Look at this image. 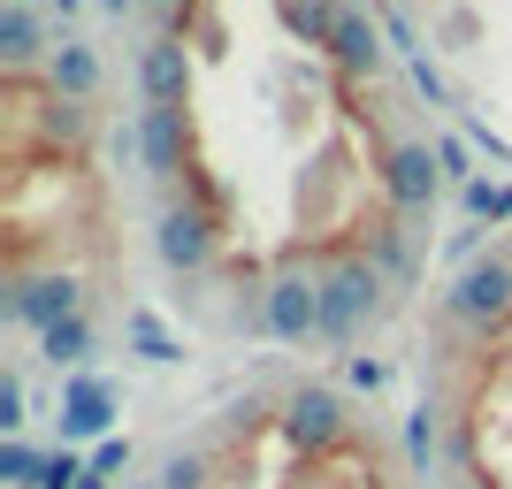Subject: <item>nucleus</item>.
<instances>
[{"label": "nucleus", "instance_id": "nucleus-1", "mask_svg": "<svg viewBox=\"0 0 512 489\" xmlns=\"http://www.w3.org/2000/svg\"><path fill=\"white\" fill-rule=\"evenodd\" d=\"M383 314V268L375 260H337L321 276V337H360L367 321Z\"/></svg>", "mask_w": 512, "mask_h": 489}, {"label": "nucleus", "instance_id": "nucleus-2", "mask_svg": "<svg viewBox=\"0 0 512 489\" xmlns=\"http://www.w3.org/2000/svg\"><path fill=\"white\" fill-rule=\"evenodd\" d=\"M444 314H451V321H467L474 337H490V321L512 314V260H505V253L467 260V276L444 291Z\"/></svg>", "mask_w": 512, "mask_h": 489}, {"label": "nucleus", "instance_id": "nucleus-3", "mask_svg": "<svg viewBox=\"0 0 512 489\" xmlns=\"http://www.w3.org/2000/svg\"><path fill=\"white\" fill-rule=\"evenodd\" d=\"M85 314V283L77 276H16L8 283V321H23V329H62V321Z\"/></svg>", "mask_w": 512, "mask_h": 489}, {"label": "nucleus", "instance_id": "nucleus-4", "mask_svg": "<svg viewBox=\"0 0 512 489\" xmlns=\"http://www.w3.org/2000/svg\"><path fill=\"white\" fill-rule=\"evenodd\" d=\"M260 306H268V337H276V344L321 337V283L299 276V268H283V276L260 291Z\"/></svg>", "mask_w": 512, "mask_h": 489}, {"label": "nucleus", "instance_id": "nucleus-5", "mask_svg": "<svg viewBox=\"0 0 512 489\" xmlns=\"http://www.w3.org/2000/svg\"><path fill=\"white\" fill-rule=\"evenodd\" d=\"M153 245H161V260H169L176 276H199V268L214 260V245H222V230H214L207 207H169L161 230H153Z\"/></svg>", "mask_w": 512, "mask_h": 489}, {"label": "nucleus", "instance_id": "nucleus-6", "mask_svg": "<svg viewBox=\"0 0 512 489\" xmlns=\"http://www.w3.org/2000/svg\"><path fill=\"white\" fill-rule=\"evenodd\" d=\"M283 436L299 451H329L344 436V405H337V390H321V383H299L291 398H283Z\"/></svg>", "mask_w": 512, "mask_h": 489}, {"label": "nucleus", "instance_id": "nucleus-7", "mask_svg": "<svg viewBox=\"0 0 512 489\" xmlns=\"http://www.w3.org/2000/svg\"><path fill=\"white\" fill-rule=\"evenodd\" d=\"M436 184H444V161H436V146H390L383 153V192H390V207H428L436 199Z\"/></svg>", "mask_w": 512, "mask_h": 489}, {"label": "nucleus", "instance_id": "nucleus-8", "mask_svg": "<svg viewBox=\"0 0 512 489\" xmlns=\"http://www.w3.org/2000/svg\"><path fill=\"white\" fill-rule=\"evenodd\" d=\"M107 428H115V383L107 375H77L62 390V436L69 444H92V436L107 444Z\"/></svg>", "mask_w": 512, "mask_h": 489}, {"label": "nucleus", "instance_id": "nucleus-9", "mask_svg": "<svg viewBox=\"0 0 512 489\" xmlns=\"http://www.w3.org/2000/svg\"><path fill=\"white\" fill-rule=\"evenodd\" d=\"M138 153H146L153 184H176L184 176V107H146L138 115Z\"/></svg>", "mask_w": 512, "mask_h": 489}, {"label": "nucleus", "instance_id": "nucleus-10", "mask_svg": "<svg viewBox=\"0 0 512 489\" xmlns=\"http://www.w3.org/2000/svg\"><path fill=\"white\" fill-rule=\"evenodd\" d=\"M138 85H146L153 107H184V92H192V54H184V39H146Z\"/></svg>", "mask_w": 512, "mask_h": 489}, {"label": "nucleus", "instance_id": "nucleus-11", "mask_svg": "<svg viewBox=\"0 0 512 489\" xmlns=\"http://www.w3.org/2000/svg\"><path fill=\"white\" fill-rule=\"evenodd\" d=\"M46 85H54V100H77V107H85L92 92H100V54H92L85 39H62L54 54H46Z\"/></svg>", "mask_w": 512, "mask_h": 489}, {"label": "nucleus", "instance_id": "nucleus-12", "mask_svg": "<svg viewBox=\"0 0 512 489\" xmlns=\"http://www.w3.org/2000/svg\"><path fill=\"white\" fill-rule=\"evenodd\" d=\"M337 62L352 69V77H375V62H383V39H375V23H367L360 8L337 16Z\"/></svg>", "mask_w": 512, "mask_h": 489}, {"label": "nucleus", "instance_id": "nucleus-13", "mask_svg": "<svg viewBox=\"0 0 512 489\" xmlns=\"http://www.w3.org/2000/svg\"><path fill=\"white\" fill-rule=\"evenodd\" d=\"M337 16L344 8H329V0H283V23H291L306 46H337Z\"/></svg>", "mask_w": 512, "mask_h": 489}, {"label": "nucleus", "instance_id": "nucleus-14", "mask_svg": "<svg viewBox=\"0 0 512 489\" xmlns=\"http://www.w3.org/2000/svg\"><path fill=\"white\" fill-rule=\"evenodd\" d=\"M31 54H39V16L31 8H0V62L23 69Z\"/></svg>", "mask_w": 512, "mask_h": 489}, {"label": "nucleus", "instance_id": "nucleus-15", "mask_svg": "<svg viewBox=\"0 0 512 489\" xmlns=\"http://www.w3.org/2000/svg\"><path fill=\"white\" fill-rule=\"evenodd\" d=\"M123 329H130V344H138V352H146L153 367H169V360H184V344H176L169 329H161V321L146 314V306H130V314H123Z\"/></svg>", "mask_w": 512, "mask_h": 489}, {"label": "nucleus", "instance_id": "nucleus-16", "mask_svg": "<svg viewBox=\"0 0 512 489\" xmlns=\"http://www.w3.org/2000/svg\"><path fill=\"white\" fill-rule=\"evenodd\" d=\"M367 260H375L383 276H406V268H413V253H406V230L375 214V222H367Z\"/></svg>", "mask_w": 512, "mask_h": 489}, {"label": "nucleus", "instance_id": "nucleus-17", "mask_svg": "<svg viewBox=\"0 0 512 489\" xmlns=\"http://www.w3.org/2000/svg\"><path fill=\"white\" fill-rule=\"evenodd\" d=\"M467 214H474V230H490V222H512V184H490V176H474L467 192Z\"/></svg>", "mask_w": 512, "mask_h": 489}, {"label": "nucleus", "instance_id": "nucleus-18", "mask_svg": "<svg viewBox=\"0 0 512 489\" xmlns=\"http://www.w3.org/2000/svg\"><path fill=\"white\" fill-rule=\"evenodd\" d=\"M39 352H46L54 367H77V360L92 352V321L77 314V321H62V329H46V337H39Z\"/></svg>", "mask_w": 512, "mask_h": 489}, {"label": "nucleus", "instance_id": "nucleus-19", "mask_svg": "<svg viewBox=\"0 0 512 489\" xmlns=\"http://www.w3.org/2000/svg\"><path fill=\"white\" fill-rule=\"evenodd\" d=\"M161 489H207V459H199V451H169Z\"/></svg>", "mask_w": 512, "mask_h": 489}, {"label": "nucleus", "instance_id": "nucleus-20", "mask_svg": "<svg viewBox=\"0 0 512 489\" xmlns=\"http://www.w3.org/2000/svg\"><path fill=\"white\" fill-rule=\"evenodd\" d=\"M406 451H413V467L428 474V459H436V413H428V405L406 421Z\"/></svg>", "mask_w": 512, "mask_h": 489}, {"label": "nucleus", "instance_id": "nucleus-21", "mask_svg": "<svg viewBox=\"0 0 512 489\" xmlns=\"http://www.w3.org/2000/svg\"><path fill=\"white\" fill-rule=\"evenodd\" d=\"M39 489H85V459H77V451H54L46 474H39Z\"/></svg>", "mask_w": 512, "mask_h": 489}, {"label": "nucleus", "instance_id": "nucleus-22", "mask_svg": "<svg viewBox=\"0 0 512 489\" xmlns=\"http://www.w3.org/2000/svg\"><path fill=\"white\" fill-rule=\"evenodd\" d=\"M344 383H352V390H367V398H375V390L390 383V367H383V360H367V352H352V360H344Z\"/></svg>", "mask_w": 512, "mask_h": 489}, {"label": "nucleus", "instance_id": "nucleus-23", "mask_svg": "<svg viewBox=\"0 0 512 489\" xmlns=\"http://www.w3.org/2000/svg\"><path fill=\"white\" fill-rule=\"evenodd\" d=\"M436 161H444V176L474 184V146H467V138H436Z\"/></svg>", "mask_w": 512, "mask_h": 489}, {"label": "nucleus", "instance_id": "nucleus-24", "mask_svg": "<svg viewBox=\"0 0 512 489\" xmlns=\"http://www.w3.org/2000/svg\"><path fill=\"white\" fill-rule=\"evenodd\" d=\"M85 467L100 474V482H107V474H123V467H130V436H107V444H92Z\"/></svg>", "mask_w": 512, "mask_h": 489}, {"label": "nucleus", "instance_id": "nucleus-25", "mask_svg": "<svg viewBox=\"0 0 512 489\" xmlns=\"http://www.w3.org/2000/svg\"><path fill=\"white\" fill-rule=\"evenodd\" d=\"M23 421H31V413H23V383H16V375H0V428H8V444H16Z\"/></svg>", "mask_w": 512, "mask_h": 489}, {"label": "nucleus", "instance_id": "nucleus-26", "mask_svg": "<svg viewBox=\"0 0 512 489\" xmlns=\"http://www.w3.org/2000/svg\"><path fill=\"white\" fill-rule=\"evenodd\" d=\"M46 130H54V138H85V107H77V100H54V107H46Z\"/></svg>", "mask_w": 512, "mask_h": 489}, {"label": "nucleus", "instance_id": "nucleus-27", "mask_svg": "<svg viewBox=\"0 0 512 489\" xmlns=\"http://www.w3.org/2000/svg\"><path fill=\"white\" fill-rule=\"evenodd\" d=\"M406 69H413V85L428 92V107H451V92H444V77H436V62H428V54H413Z\"/></svg>", "mask_w": 512, "mask_h": 489}, {"label": "nucleus", "instance_id": "nucleus-28", "mask_svg": "<svg viewBox=\"0 0 512 489\" xmlns=\"http://www.w3.org/2000/svg\"><path fill=\"white\" fill-rule=\"evenodd\" d=\"M100 8H107V16H123V8H138V0H100Z\"/></svg>", "mask_w": 512, "mask_h": 489}, {"label": "nucleus", "instance_id": "nucleus-29", "mask_svg": "<svg viewBox=\"0 0 512 489\" xmlns=\"http://www.w3.org/2000/svg\"><path fill=\"white\" fill-rule=\"evenodd\" d=\"M153 8H184V0H153Z\"/></svg>", "mask_w": 512, "mask_h": 489}, {"label": "nucleus", "instance_id": "nucleus-30", "mask_svg": "<svg viewBox=\"0 0 512 489\" xmlns=\"http://www.w3.org/2000/svg\"><path fill=\"white\" fill-rule=\"evenodd\" d=\"M54 8H62V16H69V8H77V0H54Z\"/></svg>", "mask_w": 512, "mask_h": 489}, {"label": "nucleus", "instance_id": "nucleus-31", "mask_svg": "<svg viewBox=\"0 0 512 489\" xmlns=\"http://www.w3.org/2000/svg\"><path fill=\"white\" fill-rule=\"evenodd\" d=\"M8 8H23V0H8Z\"/></svg>", "mask_w": 512, "mask_h": 489}]
</instances>
